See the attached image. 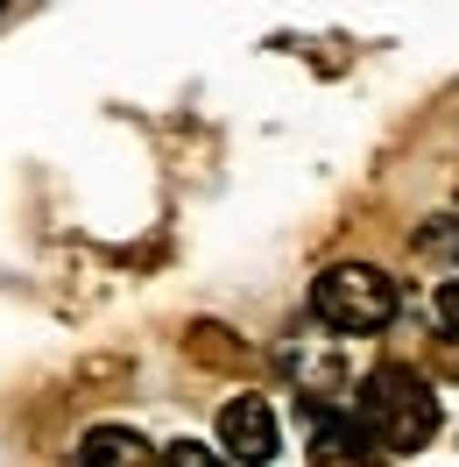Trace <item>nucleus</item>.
I'll return each mask as SVG.
<instances>
[{"label":"nucleus","mask_w":459,"mask_h":467,"mask_svg":"<svg viewBox=\"0 0 459 467\" xmlns=\"http://www.w3.org/2000/svg\"><path fill=\"white\" fill-rule=\"evenodd\" d=\"M353 432L382 446V453H417L431 432H438V397H431V382L417 368H374L361 389H353Z\"/></svg>","instance_id":"obj_1"},{"label":"nucleus","mask_w":459,"mask_h":467,"mask_svg":"<svg viewBox=\"0 0 459 467\" xmlns=\"http://www.w3.org/2000/svg\"><path fill=\"white\" fill-rule=\"evenodd\" d=\"M396 305H403L396 276L374 269V263H332L311 284V312L332 333H382V326L396 319Z\"/></svg>","instance_id":"obj_2"},{"label":"nucleus","mask_w":459,"mask_h":467,"mask_svg":"<svg viewBox=\"0 0 459 467\" xmlns=\"http://www.w3.org/2000/svg\"><path fill=\"white\" fill-rule=\"evenodd\" d=\"M219 446H227L233 467H269L276 461V453H283V432H276L269 397H255V389L227 397V404H219Z\"/></svg>","instance_id":"obj_3"},{"label":"nucleus","mask_w":459,"mask_h":467,"mask_svg":"<svg viewBox=\"0 0 459 467\" xmlns=\"http://www.w3.org/2000/svg\"><path fill=\"white\" fill-rule=\"evenodd\" d=\"M78 467H163V453L135 425H92L78 439Z\"/></svg>","instance_id":"obj_4"},{"label":"nucleus","mask_w":459,"mask_h":467,"mask_svg":"<svg viewBox=\"0 0 459 467\" xmlns=\"http://www.w3.org/2000/svg\"><path fill=\"white\" fill-rule=\"evenodd\" d=\"M163 467H233V461L212 453V446H199V439H177V446H163Z\"/></svg>","instance_id":"obj_5"},{"label":"nucleus","mask_w":459,"mask_h":467,"mask_svg":"<svg viewBox=\"0 0 459 467\" xmlns=\"http://www.w3.org/2000/svg\"><path fill=\"white\" fill-rule=\"evenodd\" d=\"M431 312H438V326H445V333L459 340V276H453V284H438V297H431Z\"/></svg>","instance_id":"obj_6"}]
</instances>
